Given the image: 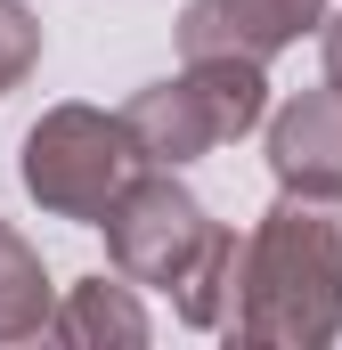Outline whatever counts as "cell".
I'll list each match as a JSON object with an SVG mask.
<instances>
[{
    "mask_svg": "<svg viewBox=\"0 0 342 350\" xmlns=\"http://www.w3.org/2000/svg\"><path fill=\"white\" fill-rule=\"evenodd\" d=\"M98 228H106V261L122 269L131 285H171V293H179L187 269L204 261V245H212L220 220H212V212H204V204H196L163 163H147Z\"/></svg>",
    "mask_w": 342,
    "mask_h": 350,
    "instance_id": "obj_4",
    "label": "cell"
},
{
    "mask_svg": "<svg viewBox=\"0 0 342 350\" xmlns=\"http://www.w3.org/2000/svg\"><path fill=\"white\" fill-rule=\"evenodd\" d=\"M261 114H269V74H261V57H187L171 82H147L122 106L131 139H139L147 163H163V172L212 155V147H228V139H245Z\"/></svg>",
    "mask_w": 342,
    "mask_h": 350,
    "instance_id": "obj_2",
    "label": "cell"
},
{
    "mask_svg": "<svg viewBox=\"0 0 342 350\" xmlns=\"http://www.w3.org/2000/svg\"><path fill=\"white\" fill-rule=\"evenodd\" d=\"M228 334L269 350H326L342 334V196L285 187L253 220Z\"/></svg>",
    "mask_w": 342,
    "mask_h": 350,
    "instance_id": "obj_1",
    "label": "cell"
},
{
    "mask_svg": "<svg viewBox=\"0 0 342 350\" xmlns=\"http://www.w3.org/2000/svg\"><path fill=\"white\" fill-rule=\"evenodd\" d=\"M49 269L41 253L0 220V342H33V334H49Z\"/></svg>",
    "mask_w": 342,
    "mask_h": 350,
    "instance_id": "obj_8",
    "label": "cell"
},
{
    "mask_svg": "<svg viewBox=\"0 0 342 350\" xmlns=\"http://www.w3.org/2000/svg\"><path fill=\"white\" fill-rule=\"evenodd\" d=\"M269 172L293 196H342V90H310L269 114Z\"/></svg>",
    "mask_w": 342,
    "mask_h": 350,
    "instance_id": "obj_6",
    "label": "cell"
},
{
    "mask_svg": "<svg viewBox=\"0 0 342 350\" xmlns=\"http://www.w3.org/2000/svg\"><path fill=\"white\" fill-rule=\"evenodd\" d=\"M310 25H326V0H187L179 8V57H277Z\"/></svg>",
    "mask_w": 342,
    "mask_h": 350,
    "instance_id": "obj_5",
    "label": "cell"
},
{
    "mask_svg": "<svg viewBox=\"0 0 342 350\" xmlns=\"http://www.w3.org/2000/svg\"><path fill=\"white\" fill-rule=\"evenodd\" d=\"M16 172L25 196L49 212V220H106L122 204V187L147 172V147L131 139L122 114H98V106H49L25 147H16Z\"/></svg>",
    "mask_w": 342,
    "mask_h": 350,
    "instance_id": "obj_3",
    "label": "cell"
},
{
    "mask_svg": "<svg viewBox=\"0 0 342 350\" xmlns=\"http://www.w3.org/2000/svg\"><path fill=\"white\" fill-rule=\"evenodd\" d=\"M33 66H41V16L25 0H0V98L33 82Z\"/></svg>",
    "mask_w": 342,
    "mask_h": 350,
    "instance_id": "obj_10",
    "label": "cell"
},
{
    "mask_svg": "<svg viewBox=\"0 0 342 350\" xmlns=\"http://www.w3.org/2000/svg\"><path fill=\"white\" fill-rule=\"evenodd\" d=\"M326 90H342V16H326Z\"/></svg>",
    "mask_w": 342,
    "mask_h": 350,
    "instance_id": "obj_11",
    "label": "cell"
},
{
    "mask_svg": "<svg viewBox=\"0 0 342 350\" xmlns=\"http://www.w3.org/2000/svg\"><path fill=\"white\" fill-rule=\"evenodd\" d=\"M49 334H57V342H82V350H98V342L139 350V342H147V310H139V285H131L122 269H114V277H82V285L57 301Z\"/></svg>",
    "mask_w": 342,
    "mask_h": 350,
    "instance_id": "obj_7",
    "label": "cell"
},
{
    "mask_svg": "<svg viewBox=\"0 0 342 350\" xmlns=\"http://www.w3.org/2000/svg\"><path fill=\"white\" fill-rule=\"evenodd\" d=\"M237 269H245V237H237V228H212L204 261L187 269V285L171 293L196 334H228V318H237Z\"/></svg>",
    "mask_w": 342,
    "mask_h": 350,
    "instance_id": "obj_9",
    "label": "cell"
}]
</instances>
